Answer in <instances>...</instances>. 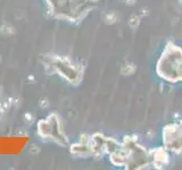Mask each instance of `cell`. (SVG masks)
Listing matches in <instances>:
<instances>
[{"mask_svg":"<svg viewBox=\"0 0 182 170\" xmlns=\"http://www.w3.org/2000/svg\"><path fill=\"white\" fill-rule=\"evenodd\" d=\"M38 134L42 139H51L62 145L66 143V137L63 133L62 122L56 114H50L46 119L39 120Z\"/></svg>","mask_w":182,"mask_h":170,"instance_id":"1","label":"cell"},{"mask_svg":"<svg viewBox=\"0 0 182 170\" xmlns=\"http://www.w3.org/2000/svg\"><path fill=\"white\" fill-rule=\"evenodd\" d=\"M14 33H15V28L11 24H8V23H5V24H2L0 26V34L8 36V35H11L14 34Z\"/></svg>","mask_w":182,"mask_h":170,"instance_id":"2","label":"cell"},{"mask_svg":"<svg viewBox=\"0 0 182 170\" xmlns=\"http://www.w3.org/2000/svg\"><path fill=\"white\" fill-rule=\"evenodd\" d=\"M39 104H40V108L46 109V108L49 107V101H48V99H46V97H42L41 100H40V102H39Z\"/></svg>","mask_w":182,"mask_h":170,"instance_id":"3","label":"cell"},{"mask_svg":"<svg viewBox=\"0 0 182 170\" xmlns=\"http://www.w3.org/2000/svg\"><path fill=\"white\" fill-rule=\"evenodd\" d=\"M24 118H25V120H26V122H28L30 124H32V122H33V120H34V116L32 115L31 112H26V114L24 115Z\"/></svg>","mask_w":182,"mask_h":170,"instance_id":"4","label":"cell"},{"mask_svg":"<svg viewBox=\"0 0 182 170\" xmlns=\"http://www.w3.org/2000/svg\"><path fill=\"white\" fill-rule=\"evenodd\" d=\"M1 60H2V58H1V55H0V63H1Z\"/></svg>","mask_w":182,"mask_h":170,"instance_id":"5","label":"cell"}]
</instances>
